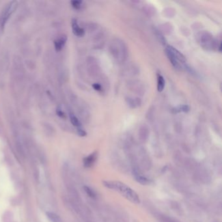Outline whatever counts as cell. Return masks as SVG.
Instances as JSON below:
<instances>
[{
	"instance_id": "6da1fadb",
	"label": "cell",
	"mask_w": 222,
	"mask_h": 222,
	"mask_svg": "<svg viewBox=\"0 0 222 222\" xmlns=\"http://www.w3.org/2000/svg\"><path fill=\"white\" fill-rule=\"evenodd\" d=\"M103 184L108 189L119 193L121 196L134 204L140 203V199L137 193L125 183L116 180H106L103 182Z\"/></svg>"
},
{
	"instance_id": "5b68a950",
	"label": "cell",
	"mask_w": 222,
	"mask_h": 222,
	"mask_svg": "<svg viewBox=\"0 0 222 222\" xmlns=\"http://www.w3.org/2000/svg\"><path fill=\"white\" fill-rule=\"evenodd\" d=\"M97 158V152H95L92 154H91L90 155L88 156H87L86 158H84V165L85 167H91L94 163L95 162V161Z\"/></svg>"
},
{
	"instance_id": "7c38bea8",
	"label": "cell",
	"mask_w": 222,
	"mask_h": 222,
	"mask_svg": "<svg viewBox=\"0 0 222 222\" xmlns=\"http://www.w3.org/2000/svg\"><path fill=\"white\" fill-rule=\"evenodd\" d=\"M71 4H72V6L75 9H79L81 8V7H82V1H72V2H71Z\"/></svg>"
},
{
	"instance_id": "ba28073f",
	"label": "cell",
	"mask_w": 222,
	"mask_h": 222,
	"mask_svg": "<svg viewBox=\"0 0 222 222\" xmlns=\"http://www.w3.org/2000/svg\"><path fill=\"white\" fill-rule=\"evenodd\" d=\"M190 106L188 105H181L176 107H174L172 110L173 112L174 113H178L180 112H188L190 111Z\"/></svg>"
},
{
	"instance_id": "52a82bcc",
	"label": "cell",
	"mask_w": 222,
	"mask_h": 222,
	"mask_svg": "<svg viewBox=\"0 0 222 222\" xmlns=\"http://www.w3.org/2000/svg\"><path fill=\"white\" fill-rule=\"evenodd\" d=\"M165 87V79L160 74L157 75V89L158 92H161Z\"/></svg>"
},
{
	"instance_id": "4fadbf2b",
	"label": "cell",
	"mask_w": 222,
	"mask_h": 222,
	"mask_svg": "<svg viewBox=\"0 0 222 222\" xmlns=\"http://www.w3.org/2000/svg\"><path fill=\"white\" fill-rule=\"evenodd\" d=\"M85 191L86 192V193L89 195V196L91 197H95L96 196L95 193L94 192V191L93 190H91L89 187L87 186H85Z\"/></svg>"
},
{
	"instance_id": "8992f818",
	"label": "cell",
	"mask_w": 222,
	"mask_h": 222,
	"mask_svg": "<svg viewBox=\"0 0 222 222\" xmlns=\"http://www.w3.org/2000/svg\"><path fill=\"white\" fill-rule=\"evenodd\" d=\"M67 38L66 36L63 35L62 37H61L59 39L56 40L54 41V44H55V48L57 51H59L63 48V47L65 44L66 42Z\"/></svg>"
},
{
	"instance_id": "30bf717a",
	"label": "cell",
	"mask_w": 222,
	"mask_h": 222,
	"mask_svg": "<svg viewBox=\"0 0 222 222\" xmlns=\"http://www.w3.org/2000/svg\"><path fill=\"white\" fill-rule=\"evenodd\" d=\"M70 122L72 124V125H74L76 127H78V129L81 127V123L79 122L78 119L75 115H74V114H72V113L70 114Z\"/></svg>"
},
{
	"instance_id": "5bb4252c",
	"label": "cell",
	"mask_w": 222,
	"mask_h": 222,
	"mask_svg": "<svg viewBox=\"0 0 222 222\" xmlns=\"http://www.w3.org/2000/svg\"><path fill=\"white\" fill-rule=\"evenodd\" d=\"M93 88L95 89L96 91H102V87H101L100 85H99L98 84H93Z\"/></svg>"
},
{
	"instance_id": "3957f363",
	"label": "cell",
	"mask_w": 222,
	"mask_h": 222,
	"mask_svg": "<svg viewBox=\"0 0 222 222\" xmlns=\"http://www.w3.org/2000/svg\"><path fill=\"white\" fill-rule=\"evenodd\" d=\"M16 4V3L15 2H12L7 5V7H5V9L2 12L1 19H0V24H1V27L2 28H4L5 24L10 17V15L12 14V12L14 11Z\"/></svg>"
},
{
	"instance_id": "277c9868",
	"label": "cell",
	"mask_w": 222,
	"mask_h": 222,
	"mask_svg": "<svg viewBox=\"0 0 222 222\" xmlns=\"http://www.w3.org/2000/svg\"><path fill=\"white\" fill-rule=\"evenodd\" d=\"M72 28L74 34L78 37H82L85 34V31L84 29L81 28L78 25L77 20L75 19H73L72 21Z\"/></svg>"
},
{
	"instance_id": "8fae6325",
	"label": "cell",
	"mask_w": 222,
	"mask_h": 222,
	"mask_svg": "<svg viewBox=\"0 0 222 222\" xmlns=\"http://www.w3.org/2000/svg\"><path fill=\"white\" fill-rule=\"evenodd\" d=\"M136 180L139 182V183L141 184H150V180L149 179H148L143 176H139V174H137V176L136 177Z\"/></svg>"
},
{
	"instance_id": "2e32d148",
	"label": "cell",
	"mask_w": 222,
	"mask_h": 222,
	"mask_svg": "<svg viewBox=\"0 0 222 222\" xmlns=\"http://www.w3.org/2000/svg\"><path fill=\"white\" fill-rule=\"evenodd\" d=\"M57 115L61 117H62V118H65V114L61 111H57Z\"/></svg>"
},
{
	"instance_id": "9a60e30c",
	"label": "cell",
	"mask_w": 222,
	"mask_h": 222,
	"mask_svg": "<svg viewBox=\"0 0 222 222\" xmlns=\"http://www.w3.org/2000/svg\"><path fill=\"white\" fill-rule=\"evenodd\" d=\"M78 133L80 136H85L86 135V132L83 129H81V128H79L78 129Z\"/></svg>"
},
{
	"instance_id": "7a4b0ae2",
	"label": "cell",
	"mask_w": 222,
	"mask_h": 222,
	"mask_svg": "<svg viewBox=\"0 0 222 222\" xmlns=\"http://www.w3.org/2000/svg\"><path fill=\"white\" fill-rule=\"evenodd\" d=\"M165 53L170 61L172 65L177 69H180V65L179 61H185L184 56L175 48L172 46H168L165 48Z\"/></svg>"
},
{
	"instance_id": "9c48e42d",
	"label": "cell",
	"mask_w": 222,
	"mask_h": 222,
	"mask_svg": "<svg viewBox=\"0 0 222 222\" xmlns=\"http://www.w3.org/2000/svg\"><path fill=\"white\" fill-rule=\"evenodd\" d=\"M46 215H47V217L49 218V220L52 222H62V220L61 219V218L55 213L48 212L46 213Z\"/></svg>"
}]
</instances>
